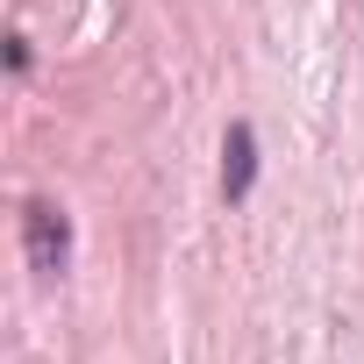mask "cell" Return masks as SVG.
Wrapping results in <instances>:
<instances>
[{
  "label": "cell",
  "mask_w": 364,
  "mask_h": 364,
  "mask_svg": "<svg viewBox=\"0 0 364 364\" xmlns=\"http://www.w3.org/2000/svg\"><path fill=\"white\" fill-rule=\"evenodd\" d=\"M22 257H29V272H36L43 286L72 272V215H65L58 200H43V193L22 208Z\"/></svg>",
  "instance_id": "cell-1"
},
{
  "label": "cell",
  "mask_w": 364,
  "mask_h": 364,
  "mask_svg": "<svg viewBox=\"0 0 364 364\" xmlns=\"http://www.w3.org/2000/svg\"><path fill=\"white\" fill-rule=\"evenodd\" d=\"M250 178H257V136H250V122H229V136H222V200H243Z\"/></svg>",
  "instance_id": "cell-2"
}]
</instances>
